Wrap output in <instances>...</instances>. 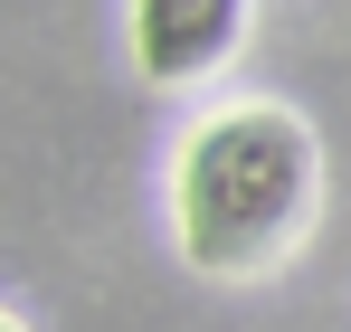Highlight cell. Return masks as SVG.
Returning a JSON list of instances; mask_svg holds the SVG:
<instances>
[{
  "instance_id": "cell-1",
  "label": "cell",
  "mask_w": 351,
  "mask_h": 332,
  "mask_svg": "<svg viewBox=\"0 0 351 332\" xmlns=\"http://www.w3.org/2000/svg\"><path fill=\"white\" fill-rule=\"evenodd\" d=\"M171 219H180V257L209 276L276 266L313 219V133L285 105H237L199 123L180 152Z\"/></svg>"
},
{
  "instance_id": "cell-2",
  "label": "cell",
  "mask_w": 351,
  "mask_h": 332,
  "mask_svg": "<svg viewBox=\"0 0 351 332\" xmlns=\"http://www.w3.org/2000/svg\"><path fill=\"white\" fill-rule=\"evenodd\" d=\"M247 38V0H133V67L152 86H190L228 67Z\"/></svg>"
},
{
  "instance_id": "cell-3",
  "label": "cell",
  "mask_w": 351,
  "mask_h": 332,
  "mask_svg": "<svg viewBox=\"0 0 351 332\" xmlns=\"http://www.w3.org/2000/svg\"><path fill=\"white\" fill-rule=\"evenodd\" d=\"M0 332H10V323H0Z\"/></svg>"
}]
</instances>
